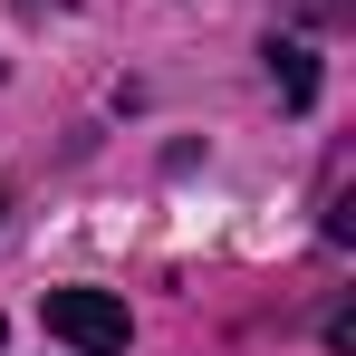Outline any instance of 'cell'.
Masks as SVG:
<instances>
[{"mask_svg":"<svg viewBox=\"0 0 356 356\" xmlns=\"http://www.w3.org/2000/svg\"><path fill=\"white\" fill-rule=\"evenodd\" d=\"M49 337L77 356H125V298L116 289H49Z\"/></svg>","mask_w":356,"mask_h":356,"instance_id":"obj_1","label":"cell"},{"mask_svg":"<svg viewBox=\"0 0 356 356\" xmlns=\"http://www.w3.org/2000/svg\"><path fill=\"white\" fill-rule=\"evenodd\" d=\"M270 77H280V106H318V58H308V39H270Z\"/></svg>","mask_w":356,"mask_h":356,"instance_id":"obj_2","label":"cell"},{"mask_svg":"<svg viewBox=\"0 0 356 356\" xmlns=\"http://www.w3.org/2000/svg\"><path fill=\"white\" fill-rule=\"evenodd\" d=\"M280 19H298V29H347L356 0H280Z\"/></svg>","mask_w":356,"mask_h":356,"instance_id":"obj_3","label":"cell"},{"mask_svg":"<svg viewBox=\"0 0 356 356\" xmlns=\"http://www.w3.org/2000/svg\"><path fill=\"white\" fill-rule=\"evenodd\" d=\"M29 10H49V0H29Z\"/></svg>","mask_w":356,"mask_h":356,"instance_id":"obj_4","label":"cell"},{"mask_svg":"<svg viewBox=\"0 0 356 356\" xmlns=\"http://www.w3.org/2000/svg\"><path fill=\"white\" fill-rule=\"evenodd\" d=\"M0 212H10V193H0Z\"/></svg>","mask_w":356,"mask_h":356,"instance_id":"obj_5","label":"cell"}]
</instances>
